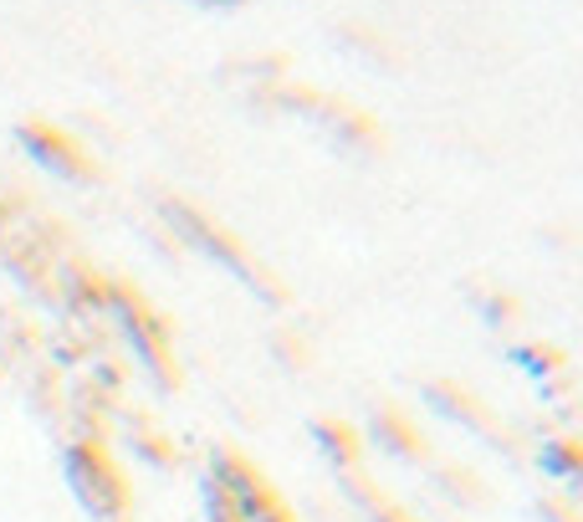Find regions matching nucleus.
<instances>
[{
  "instance_id": "obj_1",
  "label": "nucleus",
  "mask_w": 583,
  "mask_h": 522,
  "mask_svg": "<svg viewBox=\"0 0 583 522\" xmlns=\"http://www.w3.org/2000/svg\"><path fill=\"white\" fill-rule=\"evenodd\" d=\"M68 476H72V491L83 497V507L102 522H123L129 512V482L118 476L113 456L102 440H77L68 451Z\"/></svg>"
},
{
  "instance_id": "obj_2",
  "label": "nucleus",
  "mask_w": 583,
  "mask_h": 522,
  "mask_svg": "<svg viewBox=\"0 0 583 522\" xmlns=\"http://www.w3.org/2000/svg\"><path fill=\"white\" fill-rule=\"evenodd\" d=\"M216 482L235 497L241 507V522H292L287 502L271 491V482L256 466H246L235 451H216Z\"/></svg>"
},
{
  "instance_id": "obj_3",
  "label": "nucleus",
  "mask_w": 583,
  "mask_h": 522,
  "mask_svg": "<svg viewBox=\"0 0 583 522\" xmlns=\"http://www.w3.org/2000/svg\"><path fill=\"white\" fill-rule=\"evenodd\" d=\"M108 303L118 307V318H123V328H129V338H134L138 359L149 364L154 374H159V385H169L174 379V369H169V333H165V318L154 313L138 292H129V287H108Z\"/></svg>"
},
{
  "instance_id": "obj_4",
  "label": "nucleus",
  "mask_w": 583,
  "mask_h": 522,
  "mask_svg": "<svg viewBox=\"0 0 583 522\" xmlns=\"http://www.w3.org/2000/svg\"><path fill=\"white\" fill-rule=\"evenodd\" d=\"M21 144L32 149L36 165H47L51 174H62V180H87V174H93L87 149H83V144H72L62 129H47V123H21Z\"/></svg>"
},
{
  "instance_id": "obj_5",
  "label": "nucleus",
  "mask_w": 583,
  "mask_h": 522,
  "mask_svg": "<svg viewBox=\"0 0 583 522\" xmlns=\"http://www.w3.org/2000/svg\"><path fill=\"white\" fill-rule=\"evenodd\" d=\"M169 220H180V226H184V236H190V241H201V246H205V252H210V256H220V262H226V267H231L235 277H246L251 287H262L267 298H277V287H267V282H262V271H251V262H246V256H241V246H235V241H226V236H220V226H210V220H201V216H195V210H190V205H169Z\"/></svg>"
},
{
  "instance_id": "obj_6",
  "label": "nucleus",
  "mask_w": 583,
  "mask_h": 522,
  "mask_svg": "<svg viewBox=\"0 0 583 522\" xmlns=\"http://www.w3.org/2000/svg\"><path fill=\"white\" fill-rule=\"evenodd\" d=\"M374 430H379V440L389 446V451L410 456V461H420V456H425V440L410 430V421H404L400 410H379V415H374Z\"/></svg>"
},
{
  "instance_id": "obj_7",
  "label": "nucleus",
  "mask_w": 583,
  "mask_h": 522,
  "mask_svg": "<svg viewBox=\"0 0 583 522\" xmlns=\"http://www.w3.org/2000/svg\"><path fill=\"white\" fill-rule=\"evenodd\" d=\"M313 430H317V440H323V451L333 456V461H343V466H359V440H353V430H349V425L317 421Z\"/></svg>"
},
{
  "instance_id": "obj_8",
  "label": "nucleus",
  "mask_w": 583,
  "mask_h": 522,
  "mask_svg": "<svg viewBox=\"0 0 583 522\" xmlns=\"http://www.w3.org/2000/svg\"><path fill=\"white\" fill-rule=\"evenodd\" d=\"M543 461H548L558 476H579V446H573V440H548V446H543Z\"/></svg>"
},
{
  "instance_id": "obj_9",
  "label": "nucleus",
  "mask_w": 583,
  "mask_h": 522,
  "mask_svg": "<svg viewBox=\"0 0 583 522\" xmlns=\"http://www.w3.org/2000/svg\"><path fill=\"white\" fill-rule=\"evenodd\" d=\"M430 400H435V404H446L450 415H461V421H466V425H482V430H486V415H482V410H476V404L466 400V394H461V400H456V389L435 385V394H430Z\"/></svg>"
},
{
  "instance_id": "obj_10",
  "label": "nucleus",
  "mask_w": 583,
  "mask_h": 522,
  "mask_svg": "<svg viewBox=\"0 0 583 522\" xmlns=\"http://www.w3.org/2000/svg\"><path fill=\"white\" fill-rule=\"evenodd\" d=\"M374 512H379V522H404L400 512H389V507H384V502H374Z\"/></svg>"
}]
</instances>
